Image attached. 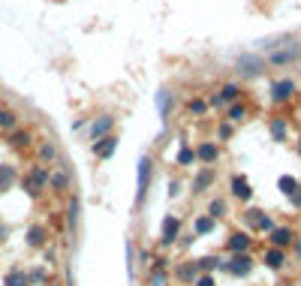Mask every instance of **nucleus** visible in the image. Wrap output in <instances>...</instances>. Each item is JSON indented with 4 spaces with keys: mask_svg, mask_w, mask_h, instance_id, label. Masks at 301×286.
Segmentation results:
<instances>
[{
    "mask_svg": "<svg viewBox=\"0 0 301 286\" xmlns=\"http://www.w3.org/2000/svg\"><path fill=\"white\" fill-rule=\"evenodd\" d=\"M301 57V45L295 36H283V45H277V48H271L268 54H265V63H271V66H286V63H295Z\"/></svg>",
    "mask_w": 301,
    "mask_h": 286,
    "instance_id": "f257e3e1",
    "label": "nucleus"
},
{
    "mask_svg": "<svg viewBox=\"0 0 301 286\" xmlns=\"http://www.w3.org/2000/svg\"><path fill=\"white\" fill-rule=\"evenodd\" d=\"M235 69H238L241 78H256V75L265 72V57L262 54H241L235 60Z\"/></svg>",
    "mask_w": 301,
    "mask_h": 286,
    "instance_id": "f03ea898",
    "label": "nucleus"
},
{
    "mask_svg": "<svg viewBox=\"0 0 301 286\" xmlns=\"http://www.w3.org/2000/svg\"><path fill=\"white\" fill-rule=\"evenodd\" d=\"M48 172H51V169H45V166H33V169L24 175V181H21V184H24V190H27L33 199H36V196L48 187Z\"/></svg>",
    "mask_w": 301,
    "mask_h": 286,
    "instance_id": "7ed1b4c3",
    "label": "nucleus"
},
{
    "mask_svg": "<svg viewBox=\"0 0 301 286\" xmlns=\"http://www.w3.org/2000/svg\"><path fill=\"white\" fill-rule=\"evenodd\" d=\"M151 175H154V160H151V157H142V160H139V178H136V205L145 202L148 187H151Z\"/></svg>",
    "mask_w": 301,
    "mask_h": 286,
    "instance_id": "20e7f679",
    "label": "nucleus"
},
{
    "mask_svg": "<svg viewBox=\"0 0 301 286\" xmlns=\"http://www.w3.org/2000/svg\"><path fill=\"white\" fill-rule=\"evenodd\" d=\"M253 268H256V259L250 253H232V259L226 262V271L235 274V277H247Z\"/></svg>",
    "mask_w": 301,
    "mask_h": 286,
    "instance_id": "39448f33",
    "label": "nucleus"
},
{
    "mask_svg": "<svg viewBox=\"0 0 301 286\" xmlns=\"http://www.w3.org/2000/svg\"><path fill=\"white\" fill-rule=\"evenodd\" d=\"M178 238H181V217L169 214V217L163 220V232H160V247H172V244H175Z\"/></svg>",
    "mask_w": 301,
    "mask_h": 286,
    "instance_id": "423d86ee",
    "label": "nucleus"
},
{
    "mask_svg": "<svg viewBox=\"0 0 301 286\" xmlns=\"http://www.w3.org/2000/svg\"><path fill=\"white\" fill-rule=\"evenodd\" d=\"M244 220H247V226H253L256 232H271V229H274V220H271L265 211H259V208H247V211H244Z\"/></svg>",
    "mask_w": 301,
    "mask_h": 286,
    "instance_id": "0eeeda50",
    "label": "nucleus"
},
{
    "mask_svg": "<svg viewBox=\"0 0 301 286\" xmlns=\"http://www.w3.org/2000/svg\"><path fill=\"white\" fill-rule=\"evenodd\" d=\"M112 130H115V118H112V115H99V118L90 121V139H93V142L112 136Z\"/></svg>",
    "mask_w": 301,
    "mask_h": 286,
    "instance_id": "6e6552de",
    "label": "nucleus"
},
{
    "mask_svg": "<svg viewBox=\"0 0 301 286\" xmlns=\"http://www.w3.org/2000/svg\"><path fill=\"white\" fill-rule=\"evenodd\" d=\"M214 181H217V169H214V166H202V169L196 172V178H193V193H196V196L205 193Z\"/></svg>",
    "mask_w": 301,
    "mask_h": 286,
    "instance_id": "1a4fd4ad",
    "label": "nucleus"
},
{
    "mask_svg": "<svg viewBox=\"0 0 301 286\" xmlns=\"http://www.w3.org/2000/svg\"><path fill=\"white\" fill-rule=\"evenodd\" d=\"M268 241H271V247H280V250H286V247H292V241H295V232H292L289 226H274V229L268 232Z\"/></svg>",
    "mask_w": 301,
    "mask_h": 286,
    "instance_id": "9d476101",
    "label": "nucleus"
},
{
    "mask_svg": "<svg viewBox=\"0 0 301 286\" xmlns=\"http://www.w3.org/2000/svg\"><path fill=\"white\" fill-rule=\"evenodd\" d=\"M292 93H295V81H292V78H277V81L271 84V97H274V103H289Z\"/></svg>",
    "mask_w": 301,
    "mask_h": 286,
    "instance_id": "9b49d317",
    "label": "nucleus"
},
{
    "mask_svg": "<svg viewBox=\"0 0 301 286\" xmlns=\"http://www.w3.org/2000/svg\"><path fill=\"white\" fill-rule=\"evenodd\" d=\"M196 160H202L205 166H217V160H220V148H217L214 142H202V145L196 148Z\"/></svg>",
    "mask_w": 301,
    "mask_h": 286,
    "instance_id": "f8f14e48",
    "label": "nucleus"
},
{
    "mask_svg": "<svg viewBox=\"0 0 301 286\" xmlns=\"http://www.w3.org/2000/svg\"><path fill=\"white\" fill-rule=\"evenodd\" d=\"M232 196H235L238 202H250V199H253L250 181H247L244 175H235V178H232Z\"/></svg>",
    "mask_w": 301,
    "mask_h": 286,
    "instance_id": "ddd939ff",
    "label": "nucleus"
},
{
    "mask_svg": "<svg viewBox=\"0 0 301 286\" xmlns=\"http://www.w3.org/2000/svg\"><path fill=\"white\" fill-rule=\"evenodd\" d=\"M250 244H253V238H250L247 232H232V235H229V241H226L229 253H247V250H250Z\"/></svg>",
    "mask_w": 301,
    "mask_h": 286,
    "instance_id": "4468645a",
    "label": "nucleus"
},
{
    "mask_svg": "<svg viewBox=\"0 0 301 286\" xmlns=\"http://www.w3.org/2000/svg\"><path fill=\"white\" fill-rule=\"evenodd\" d=\"M115 151H118V136H106V139L93 142V154H96L99 160H109Z\"/></svg>",
    "mask_w": 301,
    "mask_h": 286,
    "instance_id": "2eb2a0df",
    "label": "nucleus"
},
{
    "mask_svg": "<svg viewBox=\"0 0 301 286\" xmlns=\"http://www.w3.org/2000/svg\"><path fill=\"white\" fill-rule=\"evenodd\" d=\"M241 97V84H235V81H229V84H223V90H220V97H214L211 100V106H223V103H235Z\"/></svg>",
    "mask_w": 301,
    "mask_h": 286,
    "instance_id": "dca6fc26",
    "label": "nucleus"
},
{
    "mask_svg": "<svg viewBox=\"0 0 301 286\" xmlns=\"http://www.w3.org/2000/svg\"><path fill=\"white\" fill-rule=\"evenodd\" d=\"M69 169L66 166H60L57 172H48V187H54V190H69Z\"/></svg>",
    "mask_w": 301,
    "mask_h": 286,
    "instance_id": "f3484780",
    "label": "nucleus"
},
{
    "mask_svg": "<svg viewBox=\"0 0 301 286\" xmlns=\"http://www.w3.org/2000/svg\"><path fill=\"white\" fill-rule=\"evenodd\" d=\"M45 241H48V229H45L42 223H33V226L27 229V244H30V247H45Z\"/></svg>",
    "mask_w": 301,
    "mask_h": 286,
    "instance_id": "a211bd4d",
    "label": "nucleus"
},
{
    "mask_svg": "<svg viewBox=\"0 0 301 286\" xmlns=\"http://www.w3.org/2000/svg\"><path fill=\"white\" fill-rule=\"evenodd\" d=\"M265 265H268L271 271H280V268L286 265V250H280V247H268V250H265Z\"/></svg>",
    "mask_w": 301,
    "mask_h": 286,
    "instance_id": "6ab92c4d",
    "label": "nucleus"
},
{
    "mask_svg": "<svg viewBox=\"0 0 301 286\" xmlns=\"http://www.w3.org/2000/svg\"><path fill=\"white\" fill-rule=\"evenodd\" d=\"M196 268H199V274H211V271H226V262L217 256H202L196 262Z\"/></svg>",
    "mask_w": 301,
    "mask_h": 286,
    "instance_id": "aec40b11",
    "label": "nucleus"
},
{
    "mask_svg": "<svg viewBox=\"0 0 301 286\" xmlns=\"http://www.w3.org/2000/svg\"><path fill=\"white\" fill-rule=\"evenodd\" d=\"M78 217H81V205H78V196H72L69 205H66V226H69V232L78 229Z\"/></svg>",
    "mask_w": 301,
    "mask_h": 286,
    "instance_id": "412c9836",
    "label": "nucleus"
},
{
    "mask_svg": "<svg viewBox=\"0 0 301 286\" xmlns=\"http://www.w3.org/2000/svg\"><path fill=\"white\" fill-rule=\"evenodd\" d=\"M196 274H199L196 262H181V265L175 268V277H178L181 283H193V280H196Z\"/></svg>",
    "mask_w": 301,
    "mask_h": 286,
    "instance_id": "4be33fe9",
    "label": "nucleus"
},
{
    "mask_svg": "<svg viewBox=\"0 0 301 286\" xmlns=\"http://www.w3.org/2000/svg\"><path fill=\"white\" fill-rule=\"evenodd\" d=\"M30 142H33V136H30L27 130H12V133H9V145H12V148H18V151L30 148Z\"/></svg>",
    "mask_w": 301,
    "mask_h": 286,
    "instance_id": "5701e85b",
    "label": "nucleus"
},
{
    "mask_svg": "<svg viewBox=\"0 0 301 286\" xmlns=\"http://www.w3.org/2000/svg\"><path fill=\"white\" fill-rule=\"evenodd\" d=\"M18 181V172H15V166H0V193H6V190H12V184Z\"/></svg>",
    "mask_w": 301,
    "mask_h": 286,
    "instance_id": "b1692460",
    "label": "nucleus"
},
{
    "mask_svg": "<svg viewBox=\"0 0 301 286\" xmlns=\"http://www.w3.org/2000/svg\"><path fill=\"white\" fill-rule=\"evenodd\" d=\"M214 226H217V220H211L208 214H205V217H196V220H193V235H211Z\"/></svg>",
    "mask_w": 301,
    "mask_h": 286,
    "instance_id": "393cba45",
    "label": "nucleus"
},
{
    "mask_svg": "<svg viewBox=\"0 0 301 286\" xmlns=\"http://www.w3.org/2000/svg\"><path fill=\"white\" fill-rule=\"evenodd\" d=\"M3 286H30L27 271H24V268H12V271L3 277Z\"/></svg>",
    "mask_w": 301,
    "mask_h": 286,
    "instance_id": "a878e982",
    "label": "nucleus"
},
{
    "mask_svg": "<svg viewBox=\"0 0 301 286\" xmlns=\"http://www.w3.org/2000/svg\"><path fill=\"white\" fill-rule=\"evenodd\" d=\"M39 160H45V163H57V160H60L57 145H54V142H42V145H39Z\"/></svg>",
    "mask_w": 301,
    "mask_h": 286,
    "instance_id": "bb28decb",
    "label": "nucleus"
},
{
    "mask_svg": "<svg viewBox=\"0 0 301 286\" xmlns=\"http://www.w3.org/2000/svg\"><path fill=\"white\" fill-rule=\"evenodd\" d=\"M18 127V115L12 112V109H0V130L3 133H12Z\"/></svg>",
    "mask_w": 301,
    "mask_h": 286,
    "instance_id": "cd10ccee",
    "label": "nucleus"
},
{
    "mask_svg": "<svg viewBox=\"0 0 301 286\" xmlns=\"http://www.w3.org/2000/svg\"><path fill=\"white\" fill-rule=\"evenodd\" d=\"M271 136H274V142L286 139V118H271Z\"/></svg>",
    "mask_w": 301,
    "mask_h": 286,
    "instance_id": "c85d7f7f",
    "label": "nucleus"
},
{
    "mask_svg": "<svg viewBox=\"0 0 301 286\" xmlns=\"http://www.w3.org/2000/svg\"><path fill=\"white\" fill-rule=\"evenodd\" d=\"M277 187H280V193H283V196H292V193H295V187H298V178L280 175V178H277Z\"/></svg>",
    "mask_w": 301,
    "mask_h": 286,
    "instance_id": "c756f323",
    "label": "nucleus"
},
{
    "mask_svg": "<svg viewBox=\"0 0 301 286\" xmlns=\"http://www.w3.org/2000/svg\"><path fill=\"white\" fill-rule=\"evenodd\" d=\"M157 109H160L163 118L169 115V109H172V93H169V90H160V93H157Z\"/></svg>",
    "mask_w": 301,
    "mask_h": 286,
    "instance_id": "7c9ffc66",
    "label": "nucleus"
},
{
    "mask_svg": "<svg viewBox=\"0 0 301 286\" xmlns=\"http://www.w3.org/2000/svg\"><path fill=\"white\" fill-rule=\"evenodd\" d=\"M190 163H196V151H193L190 145H181V151H178V166H190Z\"/></svg>",
    "mask_w": 301,
    "mask_h": 286,
    "instance_id": "2f4dec72",
    "label": "nucleus"
},
{
    "mask_svg": "<svg viewBox=\"0 0 301 286\" xmlns=\"http://www.w3.org/2000/svg\"><path fill=\"white\" fill-rule=\"evenodd\" d=\"M226 214V202L223 199H211V205H208V217L211 220H220Z\"/></svg>",
    "mask_w": 301,
    "mask_h": 286,
    "instance_id": "473e14b6",
    "label": "nucleus"
},
{
    "mask_svg": "<svg viewBox=\"0 0 301 286\" xmlns=\"http://www.w3.org/2000/svg\"><path fill=\"white\" fill-rule=\"evenodd\" d=\"M151 286H169L166 268H157V265H154V271H151Z\"/></svg>",
    "mask_w": 301,
    "mask_h": 286,
    "instance_id": "72a5a7b5",
    "label": "nucleus"
},
{
    "mask_svg": "<svg viewBox=\"0 0 301 286\" xmlns=\"http://www.w3.org/2000/svg\"><path fill=\"white\" fill-rule=\"evenodd\" d=\"M247 118V109L241 106V103H232V109H229V121H235V124H241Z\"/></svg>",
    "mask_w": 301,
    "mask_h": 286,
    "instance_id": "f704fd0d",
    "label": "nucleus"
},
{
    "mask_svg": "<svg viewBox=\"0 0 301 286\" xmlns=\"http://www.w3.org/2000/svg\"><path fill=\"white\" fill-rule=\"evenodd\" d=\"M205 109H208L205 100H190V103H187V112H190V115H205Z\"/></svg>",
    "mask_w": 301,
    "mask_h": 286,
    "instance_id": "c9c22d12",
    "label": "nucleus"
},
{
    "mask_svg": "<svg viewBox=\"0 0 301 286\" xmlns=\"http://www.w3.org/2000/svg\"><path fill=\"white\" fill-rule=\"evenodd\" d=\"M193 286H217V280H214V274H196Z\"/></svg>",
    "mask_w": 301,
    "mask_h": 286,
    "instance_id": "e433bc0d",
    "label": "nucleus"
},
{
    "mask_svg": "<svg viewBox=\"0 0 301 286\" xmlns=\"http://www.w3.org/2000/svg\"><path fill=\"white\" fill-rule=\"evenodd\" d=\"M127 268H130V274H136V250H133V244H127Z\"/></svg>",
    "mask_w": 301,
    "mask_h": 286,
    "instance_id": "4c0bfd02",
    "label": "nucleus"
},
{
    "mask_svg": "<svg viewBox=\"0 0 301 286\" xmlns=\"http://www.w3.org/2000/svg\"><path fill=\"white\" fill-rule=\"evenodd\" d=\"M27 280H30V283H45V268H33V271L27 274Z\"/></svg>",
    "mask_w": 301,
    "mask_h": 286,
    "instance_id": "58836bf2",
    "label": "nucleus"
},
{
    "mask_svg": "<svg viewBox=\"0 0 301 286\" xmlns=\"http://www.w3.org/2000/svg\"><path fill=\"white\" fill-rule=\"evenodd\" d=\"M220 139H232V124H220Z\"/></svg>",
    "mask_w": 301,
    "mask_h": 286,
    "instance_id": "ea45409f",
    "label": "nucleus"
},
{
    "mask_svg": "<svg viewBox=\"0 0 301 286\" xmlns=\"http://www.w3.org/2000/svg\"><path fill=\"white\" fill-rule=\"evenodd\" d=\"M289 202H292L295 208H301V181H298V187H295V193L289 196Z\"/></svg>",
    "mask_w": 301,
    "mask_h": 286,
    "instance_id": "a19ab883",
    "label": "nucleus"
},
{
    "mask_svg": "<svg viewBox=\"0 0 301 286\" xmlns=\"http://www.w3.org/2000/svg\"><path fill=\"white\" fill-rule=\"evenodd\" d=\"M6 235H9V229H6V226H3V223H0V244H3V241H6Z\"/></svg>",
    "mask_w": 301,
    "mask_h": 286,
    "instance_id": "79ce46f5",
    "label": "nucleus"
},
{
    "mask_svg": "<svg viewBox=\"0 0 301 286\" xmlns=\"http://www.w3.org/2000/svg\"><path fill=\"white\" fill-rule=\"evenodd\" d=\"M292 247H295V253H298V259H301V238H295V241H292Z\"/></svg>",
    "mask_w": 301,
    "mask_h": 286,
    "instance_id": "37998d69",
    "label": "nucleus"
},
{
    "mask_svg": "<svg viewBox=\"0 0 301 286\" xmlns=\"http://www.w3.org/2000/svg\"><path fill=\"white\" fill-rule=\"evenodd\" d=\"M298 154H301V142H298Z\"/></svg>",
    "mask_w": 301,
    "mask_h": 286,
    "instance_id": "c03bdc74",
    "label": "nucleus"
},
{
    "mask_svg": "<svg viewBox=\"0 0 301 286\" xmlns=\"http://www.w3.org/2000/svg\"><path fill=\"white\" fill-rule=\"evenodd\" d=\"M69 286H72V283H69Z\"/></svg>",
    "mask_w": 301,
    "mask_h": 286,
    "instance_id": "a18cd8bd",
    "label": "nucleus"
}]
</instances>
